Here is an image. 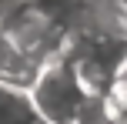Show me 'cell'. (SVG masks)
I'll return each instance as SVG.
<instances>
[{
	"label": "cell",
	"instance_id": "obj_1",
	"mask_svg": "<svg viewBox=\"0 0 127 124\" xmlns=\"http://www.w3.org/2000/svg\"><path fill=\"white\" fill-rule=\"evenodd\" d=\"M27 94H30L37 114L44 118V124H74L87 101V91H84L74 64L64 54H54L40 64Z\"/></svg>",
	"mask_w": 127,
	"mask_h": 124
},
{
	"label": "cell",
	"instance_id": "obj_2",
	"mask_svg": "<svg viewBox=\"0 0 127 124\" xmlns=\"http://www.w3.org/2000/svg\"><path fill=\"white\" fill-rule=\"evenodd\" d=\"M104 111L110 124H127V71H121L104 91Z\"/></svg>",
	"mask_w": 127,
	"mask_h": 124
},
{
	"label": "cell",
	"instance_id": "obj_3",
	"mask_svg": "<svg viewBox=\"0 0 127 124\" xmlns=\"http://www.w3.org/2000/svg\"><path fill=\"white\" fill-rule=\"evenodd\" d=\"M114 3H117V7H121V10L127 13V0H114Z\"/></svg>",
	"mask_w": 127,
	"mask_h": 124
}]
</instances>
